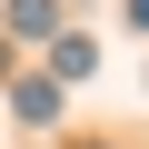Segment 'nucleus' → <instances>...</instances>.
<instances>
[{
	"label": "nucleus",
	"mask_w": 149,
	"mask_h": 149,
	"mask_svg": "<svg viewBox=\"0 0 149 149\" xmlns=\"http://www.w3.org/2000/svg\"><path fill=\"white\" fill-rule=\"evenodd\" d=\"M50 70H60V80H90V70H100V50L70 30V40H50Z\"/></svg>",
	"instance_id": "f257e3e1"
},
{
	"label": "nucleus",
	"mask_w": 149,
	"mask_h": 149,
	"mask_svg": "<svg viewBox=\"0 0 149 149\" xmlns=\"http://www.w3.org/2000/svg\"><path fill=\"white\" fill-rule=\"evenodd\" d=\"M20 119L50 129V119H60V90H50V80H20Z\"/></svg>",
	"instance_id": "f03ea898"
},
{
	"label": "nucleus",
	"mask_w": 149,
	"mask_h": 149,
	"mask_svg": "<svg viewBox=\"0 0 149 149\" xmlns=\"http://www.w3.org/2000/svg\"><path fill=\"white\" fill-rule=\"evenodd\" d=\"M10 30H20V40H40V30H50V0H10Z\"/></svg>",
	"instance_id": "7ed1b4c3"
},
{
	"label": "nucleus",
	"mask_w": 149,
	"mask_h": 149,
	"mask_svg": "<svg viewBox=\"0 0 149 149\" xmlns=\"http://www.w3.org/2000/svg\"><path fill=\"white\" fill-rule=\"evenodd\" d=\"M0 80H10V40H0Z\"/></svg>",
	"instance_id": "20e7f679"
}]
</instances>
